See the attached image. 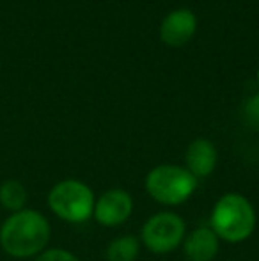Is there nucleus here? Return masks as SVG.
Segmentation results:
<instances>
[{
  "instance_id": "f257e3e1",
  "label": "nucleus",
  "mask_w": 259,
  "mask_h": 261,
  "mask_svg": "<svg viewBox=\"0 0 259 261\" xmlns=\"http://www.w3.org/2000/svg\"><path fill=\"white\" fill-rule=\"evenodd\" d=\"M50 242V222L36 210H20L0 227V245L9 256L31 258L41 254Z\"/></svg>"
},
{
  "instance_id": "39448f33",
  "label": "nucleus",
  "mask_w": 259,
  "mask_h": 261,
  "mask_svg": "<svg viewBox=\"0 0 259 261\" xmlns=\"http://www.w3.org/2000/svg\"><path fill=\"white\" fill-rule=\"evenodd\" d=\"M185 231L187 226L180 215L172 212H160L144 222L140 242L155 254H167L183 244Z\"/></svg>"
},
{
  "instance_id": "7ed1b4c3",
  "label": "nucleus",
  "mask_w": 259,
  "mask_h": 261,
  "mask_svg": "<svg viewBox=\"0 0 259 261\" xmlns=\"http://www.w3.org/2000/svg\"><path fill=\"white\" fill-rule=\"evenodd\" d=\"M197 189V178L187 167L172 164L156 165L146 176V190L160 204H183Z\"/></svg>"
},
{
  "instance_id": "4468645a",
  "label": "nucleus",
  "mask_w": 259,
  "mask_h": 261,
  "mask_svg": "<svg viewBox=\"0 0 259 261\" xmlns=\"http://www.w3.org/2000/svg\"><path fill=\"white\" fill-rule=\"evenodd\" d=\"M257 84H259V69H257Z\"/></svg>"
},
{
  "instance_id": "423d86ee",
  "label": "nucleus",
  "mask_w": 259,
  "mask_h": 261,
  "mask_svg": "<svg viewBox=\"0 0 259 261\" xmlns=\"http://www.w3.org/2000/svg\"><path fill=\"white\" fill-rule=\"evenodd\" d=\"M133 212V199L126 190L110 189L98 197L94 203L93 217L105 227H116L125 224Z\"/></svg>"
},
{
  "instance_id": "f8f14e48",
  "label": "nucleus",
  "mask_w": 259,
  "mask_h": 261,
  "mask_svg": "<svg viewBox=\"0 0 259 261\" xmlns=\"http://www.w3.org/2000/svg\"><path fill=\"white\" fill-rule=\"evenodd\" d=\"M243 114H245V119L249 124L259 128V93L250 96L249 100L243 105Z\"/></svg>"
},
{
  "instance_id": "6e6552de",
  "label": "nucleus",
  "mask_w": 259,
  "mask_h": 261,
  "mask_svg": "<svg viewBox=\"0 0 259 261\" xmlns=\"http://www.w3.org/2000/svg\"><path fill=\"white\" fill-rule=\"evenodd\" d=\"M218 153L217 148L211 141L208 139H195L194 142H190L185 153V167L199 178H206L217 167Z\"/></svg>"
},
{
  "instance_id": "0eeeda50",
  "label": "nucleus",
  "mask_w": 259,
  "mask_h": 261,
  "mask_svg": "<svg viewBox=\"0 0 259 261\" xmlns=\"http://www.w3.org/2000/svg\"><path fill=\"white\" fill-rule=\"evenodd\" d=\"M197 20L188 9L170 11L160 25V38L170 46H183L194 38Z\"/></svg>"
},
{
  "instance_id": "f03ea898",
  "label": "nucleus",
  "mask_w": 259,
  "mask_h": 261,
  "mask_svg": "<svg viewBox=\"0 0 259 261\" xmlns=\"http://www.w3.org/2000/svg\"><path fill=\"white\" fill-rule=\"evenodd\" d=\"M211 231L229 244L247 240L256 229V210L242 194H225L211 210Z\"/></svg>"
},
{
  "instance_id": "9d476101",
  "label": "nucleus",
  "mask_w": 259,
  "mask_h": 261,
  "mask_svg": "<svg viewBox=\"0 0 259 261\" xmlns=\"http://www.w3.org/2000/svg\"><path fill=\"white\" fill-rule=\"evenodd\" d=\"M140 251V240L131 234L119 237L110 242L107 247V259L108 261H135Z\"/></svg>"
},
{
  "instance_id": "20e7f679",
  "label": "nucleus",
  "mask_w": 259,
  "mask_h": 261,
  "mask_svg": "<svg viewBox=\"0 0 259 261\" xmlns=\"http://www.w3.org/2000/svg\"><path fill=\"white\" fill-rule=\"evenodd\" d=\"M94 194L85 183L78 179H64L52 187L48 194V206L59 219L71 224H82L93 217Z\"/></svg>"
},
{
  "instance_id": "1a4fd4ad",
  "label": "nucleus",
  "mask_w": 259,
  "mask_h": 261,
  "mask_svg": "<svg viewBox=\"0 0 259 261\" xmlns=\"http://www.w3.org/2000/svg\"><path fill=\"white\" fill-rule=\"evenodd\" d=\"M183 251L190 261H211L218 254V237L211 227H197L185 237Z\"/></svg>"
},
{
  "instance_id": "9b49d317",
  "label": "nucleus",
  "mask_w": 259,
  "mask_h": 261,
  "mask_svg": "<svg viewBox=\"0 0 259 261\" xmlns=\"http://www.w3.org/2000/svg\"><path fill=\"white\" fill-rule=\"evenodd\" d=\"M27 203V190L18 179H7L0 185V204L11 212H20Z\"/></svg>"
},
{
  "instance_id": "ddd939ff",
  "label": "nucleus",
  "mask_w": 259,
  "mask_h": 261,
  "mask_svg": "<svg viewBox=\"0 0 259 261\" xmlns=\"http://www.w3.org/2000/svg\"><path fill=\"white\" fill-rule=\"evenodd\" d=\"M36 261H80L73 252L64 251V249H48L43 251Z\"/></svg>"
}]
</instances>
